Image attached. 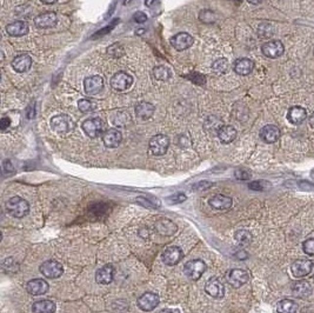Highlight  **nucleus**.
Returning a JSON list of instances; mask_svg holds the SVG:
<instances>
[{
    "label": "nucleus",
    "mask_w": 314,
    "mask_h": 313,
    "mask_svg": "<svg viewBox=\"0 0 314 313\" xmlns=\"http://www.w3.org/2000/svg\"><path fill=\"white\" fill-rule=\"evenodd\" d=\"M6 211L13 218H24L30 212V204L21 197H12L6 202Z\"/></svg>",
    "instance_id": "1"
},
{
    "label": "nucleus",
    "mask_w": 314,
    "mask_h": 313,
    "mask_svg": "<svg viewBox=\"0 0 314 313\" xmlns=\"http://www.w3.org/2000/svg\"><path fill=\"white\" fill-rule=\"evenodd\" d=\"M51 129L53 130L54 132L60 133V134H64V133L71 132L72 130L74 129V123L73 120L71 119L68 115L66 114H58L54 115L50 121Z\"/></svg>",
    "instance_id": "2"
},
{
    "label": "nucleus",
    "mask_w": 314,
    "mask_h": 313,
    "mask_svg": "<svg viewBox=\"0 0 314 313\" xmlns=\"http://www.w3.org/2000/svg\"><path fill=\"white\" fill-rule=\"evenodd\" d=\"M206 264L201 259H192L184 266V273L191 280H198L206 271Z\"/></svg>",
    "instance_id": "3"
},
{
    "label": "nucleus",
    "mask_w": 314,
    "mask_h": 313,
    "mask_svg": "<svg viewBox=\"0 0 314 313\" xmlns=\"http://www.w3.org/2000/svg\"><path fill=\"white\" fill-rule=\"evenodd\" d=\"M148 146L153 156H164L169 147V138L165 134H157L151 138Z\"/></svg>",
    "instance_id": "4"
},
{
    "label": "nucleus",
    "mask_w": 314,
    "mask_h": 313,
    "mask_svg": "<svg viewBox=\"0 0 314 313\" xmlns=\"http://www.w3.org/2000/svg\"><path fill=\"white\" fill-rule=\"evenodd\" d=\"M39 269L40 273L48 279H56L64 273V268H63L62 264L53 259L42 263Z\"/></svg>",
    "instance_id": "5"
},
{
    "label": "nucleus",
    "mask_w": 314,
    "mask_h": 313,
    "mask_svg": "<svg viewBox=\"0 0 314 313\" xmlns=\"http://www.w3.org/2000/svg\"><path fill=\"white\" fill-rule=\"evenodd\" d=\"M83 130L90 138L99 137L105 130V123L100 118H88L83 123Z\"/></svg>",
    "instance_id": "6"
},
{
    "label": "nucleus",
    "mask_w": 314,
    "mask_h": 313,
    "mask_svg": "<svg viewBox=\"0 0 314 313\" xmlns=\"http://www.w3.org/2000/svg\"><path fill=\"white\" fill-rule=\"evenodd\" d=\"M160 298L159 295L152 293V292H146V293L141 294V297L138 298V307L141 310V311L145 312H151L159 305Z\"/></svg>",
    "instance_id": "7"
},
{
    "label": "nucleus",
    "mask_w": 314,
    "mask_h": 313,
    "mask_svg": "<svg viewBox=\"0 0 314 313\" xmlns=\"http://www.w3.org/2000/svg\"><path fill=\"white\" fill-rule=\"evenodd\" d=\"M249 273L245 269L233 268L230 269L226 274V280L233 288H240L249 282Z\"/></svg>",
    "instance_id": "8"
},
{
    "label": "nucleus",
    "mask_w": 314,
    "mask_h": 313,
    "mask_svg": "<svg viewBox=\"0 0 314 313\" xmlns=\"http://www.w3.org/2000/svg\"><path fill=\"white\" fill-rule=\"evenodd\" d=\"M104 78L100 75H91L84 80V89L87 95H96L103 91Z\"/></svg>",
    "instance_id": "9"
},
{
    "label": "nucleus",
    "mask_w": 314,
    "mask_h": 313,
    "mask_svg": "<svg viewBox=\"0 0 314 313\" xmlns=\"http://www.w3.org/2000/svg\"><path fill=\"white\" fill-rule=\"evenodd\" d=\"M133 84V78L126 72H118L112 77L111 86L116 91H126Z\"/></svg>",
    "instance_id": "10"
},
{
    "label": "nucleus",
    "mask_w": 314,
    "mask_h": 313,
    "mask_svg": "<svg viewBox=\"0 0 314 313\" xmlns=\"http://www.w3.org/2000/svg\"><path fill=\"white\" fill-rule=\"evenodd\" d=\"M261 51H263L265 57L275 59V58H279L284 54L285 47L280 40H270V42L265 43L263 45Z\"/></svg>",
    "instance_id": "11"
},
{
    "label": "nucleus",
    "mask_w": 314,
    "mask_h": 313,
    "mask_svg": "<svg viewBox=\"0 0 314 313\" xmlns=\"http://www.w3.org/2000/svg\"><path fill=\"white\" fill-rule=\"evenodd\" d=\"M184 258V252L179 246H168L163 252V262L168 266H174Z\"/></svg>",
    "instance_id": "12"
},
{
    "label": "nucleus",
    "mask_w": 314,
    "mask_h": 313,
    "mask_svg": "<svg viewBox=\"0 0 314 313\" xmlns=\"http://www.w3.org/2000/svg\"><path fill=\"white\" fill-rule=\"evenodd\" d=\"M314 264L310 259H298L292 264V274L295 278H304L312 272Z\"/></svg>",
    "instance_id": "13"
},
{
    "label": "nucleus",
    "mask_w": 314,
    "mask_h": 313,
    "mask_svg": "<svg viewBox=\"0 0 314 313\" xmlns=\"http://www.w3.org/2000/svg\"><path fill=\"white\" fill-rule=\"evenodd\" d=\"M193 37L191 34L186 33V32H181V33L175 34L171 38V45L173 46L177 51H184L191 47L193 45Z\"/></svg>",
    "instance_id": "14"
},
{
    "label": "nucleus",
    "mask_w": 314,
    "mask_h": 313,
    "mask_svg": "<svg viewBox=\"0 0 314 313\" xmlns=\"http://www.w3.org/2000/svg\"><path fill=\"white\" fill-rule=\"evenodd\" d=\"M205 291L209 295L215 299H221L225 294V286L224 284L218 279V278H211L205 285Z\"/></svg>",
    "instance_id": "15"
},
{
    "label": "nucleus",
    "mask_w": 314,
    "mask_h": 313,
    "mask_svg": "<svg viewBox=\"0 0 314 313\" xmlns=\"http://www.w3.org/2000/svg\"><path fill=\"white\" fill-rule=\"evenodd\" d=\"M48 289H50L48 283L46 280L42 279V278L32 279L26 284V290H27L28 293L32 295H42L47 293Z\"/></svg>",
    "instance_id": "16"
},
{
    "label": "nucleus",
    "mask_w": 314,
    "mask_h": 313,
    "mask_svg": "<svg viewBox=\"0 0 314 313\" xmlns=\"http://www.w3.org/2000/svg\"><path fill=\"white\" fill-rule=\"evenodd\" d=\"M114 266L112 264H107L104 268H99L96 273V282L99 284V285H108V284L112 283L114 278Z\"/></svg>",
    "instance_id": "17"
},
{
    "label": "nucleus",
    "mask_w": 314,
    "mask_h": 313,
    "mask_svg": "<svg viewBox=\"0 0 314 313\" xmlns=\"http://www.w3.org/2000/svg\"><path fill=\"white\" fill-rule=\"evenodd\" d=\"M123 140V134L122 132L118 131L117 129H111L107 130L103 135V141L104 145L108 149H116L120 145Z\"/></svg>",
    "instance_id": "18"
},
{
    "label": "nucleus",
    "mask_w": 314,
    "mask_h": 313,
    "mask_svg": "<svg viewBox=\"0 0 314 313\" xmlns=\"http://www.w3.org/2000/svg\"><path fill=\"white\" fill-rule=\"evenodd\" d=\"M209 206L214 208V210L225 211L232 207L233 201L231 197L224 196V194H215V196H213L212 198L209 199Z\"/></svg>",
    "instance_id": "19"
},
{
    "label": "nucleus",
    "mask_w": 314,
    "mask_h": 313,
    "mask_svg": "<svg viewBox=\"0 0 314 313\" xmlns=\"http://www.w3.org/2000/svg\"><path fill=\"white\" fill-rule=\"evenodd\" d=\"M307 118V112L304 107L293 106L287 112V120L293 125H300Z\"/></svg>",
    "instance_id": "20"
},
{
    "label": "nucleus",
    "mask_w": 314,
    "mask_h": 313,
    "mask_svg": "<svg viewBox=\"0 0 314 313\" xmlns=\"http://www.w3.org/2000/svg\"><path fill=\"white\" fill-rule=\"evenodd\" d=\"M154 228L161 236H172V234L177 232V225L166 218L158 219L154 224Z\"/></svg>",
    "instance_id": "21"
},
{
    "label": "nucleus",
    "mask_w": 314,
    "mask_h": 313,
    "mask_svg": "<svg viewBox=\"0 0 314 313\" xmlns=\"http://www.w3.org/2000/svg\"><path fill=\"white\" fill-rule=\"evenodd\" d=\"M58 22V17L54 12H46L40 14L34 19V24L39 28H52Z\"/></svg>",
    "instance_id": "22"
},
{
    "label": "nucleus",
    "mask_w": 314,
    "mask_h": 313,
    "mask_svg": "<svg viewBox=\"0 0 314 313\" xmlns=\"http://www.w3.org/2000/svg\"><path fill=\"white\" fill-rule=\"evenodd\" d=\"M280 130L275 125H266L260 130V138L267 144L275 143L280 138Z\"/></svg>",
    "instance_id": "23"
},
{
    "label": "nucleus",
    "mask_w": 314,
    "mask_h": 313,
    "mask_svg": "<svg viewBox=\"0 0 314 313\" xmlns=\"http://www.w3.org/2000/svg\"><path fill=\"white\" fill-rule=\"evenodd\" d=\"M32 66V58L28 54H19L13 59L12 67L18 73H24L27 72Z\"/></svg>",
    "instance_id": "24"
},
{
    "label": "nucleus",
    "mask_w": 314,
    "mask_h": 313,
    "mask_svg": "<svg viewBox=\"0 0 314 313\" xmlns=\"http://www.w3.org/2000/svg\"><path fill=\"white\" fill-rule=\"evenodd\" d=\"M30 26L26 22L18 20V22H13L6 26V32L11 37H22L28 33Z\"/></svg>",
    "instance_id": "25"
},
{
    "label": "nucleus",
    "mask_w": 314,
    "mask_h": 313,
    "mask_svg": "<svg viewBox=\"0 0 314 313\" xmlns=\"http://www.w3.org/2000/svg\"><path fill=\"white\" fill-rule=\"evenodd\" d=\"M233 68H234V72L237 74L247 75L254 68V62L249 59V58H240L233 64Z\"/></svg>",
    "instance_id": "26"
},
{
    "label": "nucleus",
    "mask_w": 314,
    "mask_h": 313,
    "mask_svg": "<svg viewBox=\"0 0 314 313\" xmlns=\"http://www.w3.org/2000/svg\"><path fill=\"white\" fill-rule=\"evenodd\" d=\"M155 107L152 105L151 103H146V101H143V103H139L137 106H135L134 112L135 115L141 120H147L153 115Z\"/></svg>",
    "instance_id": "27"
},
{
    "label": "nucleus",
    "mask_w": 314,
    "mask_h": 313,
    "mask_svg": "<svg viewBox=\"0 0 314 313\" xmlns=\"http://www.w3.org/2000/svg\"><path fill=\"white\" fill-rule=\"evenodd\" d=\"M293 293H294L295 297L301 298H308L313 292V288L310 283L306 282V280H300V282H296L292 288Z\"/></svg>",
    "instance_id": "28"
},
{
    "label": "nucleus",
    "mask_w": 314,
    "mask_h": 313,
    "mask_svg": "<svg viewBox=\"0 0 314 313\" xmlns=\"http://www.w3.org/2000/svg\"><path fill=\"white\" fill-rule=\"evenodd\" d=\"M218 138L223 144H230L237 138V130L231 125H223L218 131Z\"/></svg>",
    "instance_id": "29"
},
{
    "label": "nucleus",
    "mask_w": 314,
    "mask_h": 313,
    "mask_svg": "<svg viewBox=\"0 0 314 313\" xmlns=\"http://www.w3.org/2000/svg\"><path fill=\"white\" fill-rule=\"evenodd\" d=\"M56 304L52 300L42 299L38 300L32 305L33 313H54L56 312Z\"/></svg>",
    "instance_id": "30"
},
{
    "label": "nucleus",
    "mask_w": 314,
    "mask_h": 313,
    "mask_svg": "<svg viewBox=\"0 0 314 313\" xmlns=\"http://www.w3.org/2000/svg\"><path fill=\"white\" fill-rule=\"evenodd\" d=\"M296 311H298V304L294 300L282 299L276 304L278 313H295Z\"/></svg>",
    "instance_id": "31"
},
{
    "label": "nucleus",
    "mask_w": 314,
    "mask_h": 313,
    "mask_svg": "<svg viewBox=\"0 0 314 313\" xmlns=\"http://www.w3.org/2000/svg\"><path fill=\"white\" fill-rule=\"evenodd\" d=\"M153 77L159 82H167L172 77V72L166 66H155L153 68Z\"/></svg>",
    "instance_id": "32"
},
{
    "label": "nucleus",
    "mask_w": 314,
    "mask_h": 313,
    "mask_svg": "<svg viewBox=\"0 0 314 313\" xmlns=\"http://www.w3.org/2000/svg\"><path fill=\"white\" fill-rule=\"evenodd\" d=\"M111 119H112V123L118 127L126 126L129 121H131V118H129L128 113L122 112V111H118L114 113V114H112Z\"/></svg>",
    "instance_id": "33"
},
{
    "label": "nucleus",
    "mask_w": 314,
    "mask_h": 313,
    "mask_svg": "<svg viewBox=\"0 0 314 313\" xmlns=\"http://www.w3.org/2000/svg\"><path fill=\"white\" fill-rule=\"evenodd\" d=\"M229 62H227V59H224V58H220V59H218L217 62L213 63L212 65V69L214 73L217 74H225L227 71H229Z\"/></svg>",
    "instance_id": "34"
},
{
    "label": "nucleus",
    "mask_w": 314,
    "mask_h": 313,
    "mask_svg": "<svg viewBox=\"0 0 314 313\" xmlns=\"http://www.w3.org/2000/svg\"><path fill=\"white\" fill-rule=\"evenodd\" d=\"M234 238L239 244L241 245H249L251 242H252V234L250 233L249 231L246 230H240L235 233Z\"/></svg>",
    "instance_id": "35"
},
{
    "label": "nucleus",
    "mask_w": 314,
    "mask_h": 313,
    "mask_svg": "<svg viewBox=\"0 0 314 313\" xmlns=\"http://www.w3.org/2000/svg\"><path fill=\"white\" fill-rule=\"evenodd\" d=\"M78 109L80 110L83 113H90L96 109V105L93 104V101L88 99H82L78 103Z\"/></svg>",
    "instance_id": "36"
},
{
    "label": "nucleus",
    "mask_w": 314,
    "mask_h": 313,
    "mask_svg": "<svg viewBox=\"0 0 314 313\" xmlns=\"http://www.w3.org/2000/svg\"><path fill=\"white\" fill-rule=\"evenodd\" d=\"M107 53L108 56L111 57H114V58H120L124 56V53H125V51H124V47L120 44H113L111 45L109 47L107 48Z\"/></svg>",
    "instance_id": "37"
},
{
    "label": "nucleus",
    "mask_w": 314,
    "mask_h": 313,
    "mask_svg": "<svg viewBox=\"0 0 314 313\" xmlns=\"http://www.w3.org/2000/svg\"><path fill=\"white\" fill-rule=\"evenodd\" d=\"M271 185L265 180H256L252 181L249 184V187L253 191H265L267 187H270Z\"/></svg>",
    "instance_id": "38"
},
{
    "label": "nucleus",
    "mask_w": 314,
    "mask_h": 313,
    "mask_svg": "<svg viewBox=\"0 0 314 313\" xmlns=\"http://www.w3.org/2000/svg\"><path fill=\"white\" fill-rule=\"evenodd\" d=\"M302 250H304L307 256L314 257V238L305 240L304 244H302Z\"/></svg>",
    "instance_id": "39"
},
{
    "label": "nucleus",
    "mask_w": 314,
    "mask_h": 313,
    "mask_svg": "<svg viewBox=\"0 0 314 313\" xmlns=\"http://www.w3.org/2000/svg\"><path fill=\"white\" fill-rule=\"evenodd\" d=\"M167 201H168L169 204H179V202H184L186 201V196L184 193H177L167 198Z\"/></svg>",
    "instance_id": "40"
},
{
    "label": "nucleus",
    "mask_w": 314,
    "mask_h": 313,
    "mask_svg": "<svg viewBox=\"0 0 314 313\" xmlns=\"http://www.w3.org/2000/svg\"><path fill=\"white\" fill-rule=\"evenodd\" d=\"M219 124H220V120H217V121H211V119H207L206 120V129L209 132H212V131H217V134H218V131L220 130L221 126H219Z\"/></svg>",
    "instance_id": "41"
},
{
    "label": "nucleus",
    "mask_w": 314,
    "mask_h": 313,
    "mask_svg": "<svg viewBox=\"0 0 314 313\" xmlns=\"http://www.w3.org/2000/svg\"><path fill=\"white\" fill-rule=\"evenodd\" d=\"M188 79L192 80L194 84H198V85H204L206 82V78L200 73H193L191 75H188Z\"/></svg>",
    "instance_id": "42"
},
{
    "label": "nucleus",
    "mask_w": 314,
    "mask_h": 313,
    "mask_svg": "<svg viewBox=\"0 0 314 313\" xmlns=\"http://www.w3.org/2000/svg\"><path fill=\"white\" fill-rule=\"evenodd\" d=\"M235 177L239 179V180H249L251 178V173L249 171L244 170V169H239L235 171Z\"/></svg>",
    "instance_id": "43"
},
{
    "label": "nucleus",
    "mask_w": 314,
    "mask_h": 313,
    "mask_svg": "<svg viewBox=\"0 0 314 313\" xmlns=\"http://www.w3.org/2000/svg\"><path fill=\"white\" fill-rule=\"evenodd\" d=\"M133 18H134V22L141 24V22H145L146 20H147V16H146V14L144 12H137V13H134Z\"/></svg>",
    "instance_id": "44"
},
{
    "label": "nucleus",
    "mask_w": 314,
    "mask_h": 313,
    "mask_svg": "<svg viewBox=\"0 0 314 313\" xmlns=\"http://www.w3.org/2000/svg\"><path fill=\"white\" fill-rule=\"evenodd\" d=\"M11 125V120H10V118H7V117H4L1 119V121H0V129L2 130V131H5V130H7L8 127H10Z\"/></svg>",
    "instance_id": "45"
},
{
    "label": "nucleus",
    "mask_w": 314,
    "mask_h": 313,
    "mask_svg": "<svg viewBox=\"0 0 314 313\" xmlns=\"http://www.w3.org/2000/svg\"><path fill=\"white\" fill-rule=\"evenodd\" d=\"M211 185H212L211 182L204 180V181H200V182H199V184L195 185V188H198L199 191H200V190H205V188H209V186H211Z\"/></svg>",
    "instance_id": "46"
},
{
    "label": "nucleus",
    "mask_w": 314,
    "mask_h": 313,
    "mask_svg": "<svg viewBox=\"0 0 314 313\" xmlns=\"http://www.w3.org/2000/svg\"><path fill=\"white\" fill-rule=\"evenodd\" d=\"M2 167H4L5 172H7V173L13 172V166H12V164H11L10 160H5L4 164H2Z\"/></svg>",
    "instance_id": "47"
},
{
    "label": "nucleus",
    "mask_w": 314,
    "mask_h": 313,
    "mask_svg": "<svg viewBox=\"0 0 314 313\" xmlns=\"http://www.w3.org/2000/svg\"><path fill=\"white\" fill-rule=\"evenodd\" d=\"M160 313H180L178 309H164Z\"/></svg>",
    "instance_id": "48"
},
{
    "label": "nucleus",
    "mask_w": 314,
    "mask_h": 313,
    "mask_svg": "<svg viewBox=\"0 0 314 313\" xmlns=\"http://www.w3.org/2000/svg\"><path fill=\"white\" fill-rule=\"evenodd\" d=\"M308 123H310V126L312 127V129H314V112L312 113V114L310 115V119H308Z\"/></svg>",
    "instance_id": "49"
},
{
    "label": "nucleus",
    "mask_w": 314,
    "mask_h": 313,
    "mask_svg": "<svg viewBox=\"0 0 314 313\" xmlns=\"http://www.w3.org/2000/svg\"><path fill=\"white\" fill-rule=\"evenodd\" d=\"M247 1L252 5H259V4H261V2H264L265 0H247Z\"/></svg>",
    "instance_id": "50"
},
{
    "label": "nucleus",
    "mask_w": 314,
    "mask_h": 313,
    "mask_svg": "<svg viewBox=\"0 0 314 313\" xmlns=\"http://www.w3.org/2000/svg\"><path fill=\"white\" fill-rule=\"evenodd\" d=\"M42 2H44V4H47V5H52V4H54V2H57L58 1V0H42Z\"/></svg>",
    "instance_id": "51"
},
{
    "label": "nucleus",
    "mask_w": 314,
    "mask_h": 313,
    "mask_svg": "<svg viewBox=\"0 0 314 313\" xmlns=\"http://www.w3.org/2000/svg\"><path fill=\"white\" fill-rule=\"evenodd\" d=\"M153 1H154V0H146V5H147V6H149L151 4H153Z\"/></svg>",
    "instance_id": "52"
},
{
    "label": "nucleus",
    "mask_w": 314,
    "mask_h": 313,
    "mask_svg": "<svg viewBox=\"0 0 314 313\" xmlns=\"http://www.w3.org/2000/svg\"><path fill=\"white\" fill-rule=\"evenodd\" d=\"M144 32H145V30H138L137 34H141V33H144Z\"/></svg>",
    "instance_id": "53"
},
{
    "label": "nucleus",
    "mask_w": 314,
    "mask_h": 313,
    "mask_svg": "<svg viewBox=\"0 0 314 313\" xmlns=\"http://www.w3.org/2000/svg\"><path fill=\"white\" fill-rule=\"evenodd\" d=\"M233 1H241V0H233Z\"/></svg>",
    "instance_id": "54"
}]
</instances>
